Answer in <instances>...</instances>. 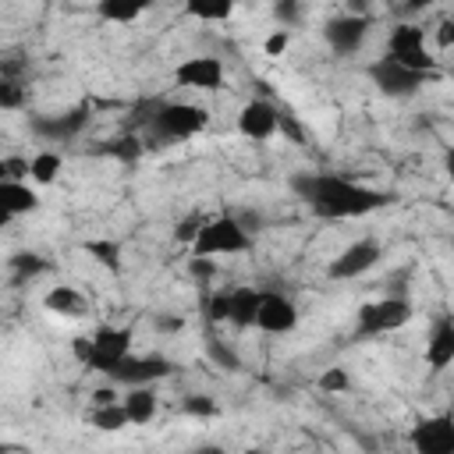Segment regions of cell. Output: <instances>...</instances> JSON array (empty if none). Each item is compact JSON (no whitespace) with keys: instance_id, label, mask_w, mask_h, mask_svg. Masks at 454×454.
<instances>
[{"instance_id":"1","label":"cell","mask_w":454,"mask_h":454,"mask_svg":"<svg viewBox=\"0 0 454 454\" xmlns=\"http://www.w3.org/2000/svg\"><path fill=\"white\" fill-rule=\"evenodd\" d=\"M291 192L319 220H355V216H369L394 202L387 192L348 181L340 174H298L291 177Z\"/></svg>"},{"instance_id":"2","label":"cell","mask_w":454,"mask_h":454,"mask_svg":"<svg viewBox=\"0 0 454 454\" xmlns=\"http://www.w3.org/2000/svg\"><path fill=\"white\" fill-rule=\"evenodd\" d=\"M209 124V110L199 103H184V99H167L153 121V128L142 135L145 145H170V142H184L199 131H206Z\"/></svg>"},{"instance_id":"3","label":"cell","mask_w":454,"mask_h":454,"mask_svg":"<svg viewBox=\"0 0 454 454\" xmlns=\"http://www.w3.org/2000/svg\"><path fill=\"white\" fill-rule=\"evenodd\" d=\"M248 248H252L248 227H245L238 216L223 213V216H209V220H206L202 234H199L195 245H192V255L213 259V255H241V252H248Z\"/></svg>"},{"instance_id":"4","label":"cell","mask_w":454,"mask_h":454,"mask_svg":"<svg viewBox=\"0 0 454 454\" xmlns=\"http://www.w3.org/2000/svg\"><path fill=\"white\" fill-rule=\"evenodd\" d=\"M411 316H415L411 301H408V298H397V294H394V298H380V301H365V305L355 312V340L390 333V330L404 326Z\"/></svg>"},{"instance_id":"5","label":"cell","mask_w":454,"mask_h":454,"mask_svg":"<svg viewBox=\"0 0 454 454\" xmlns=\"http://www.w3.org/2000/svg\"><path fill=\"white\" fill-rule=\"evenodd\" d=\"M387 57L411 67V71H422V74H436V57H429L426 50V32L415 25V21H397L387 35Z\"/></svg>"},{"instance_id":"6","label":"cell","mask_w":454,"mask_h":454,"mask_svg":"<svg viewBox=\"0 0 454 454\" xmlns=\"http://www.w3.org/2000/svg\"><path fill=\"white\" fill-rule=\"evenodd\" d=\"M369 78H372V85H376L387 99H411L433 74L411 71V67H404V64H397V60H390V57L383 53V57H376V60L369 64Z\"/></svg>"},{"instance_id":"7","label":"cell","mask_w":454,"mask_h":454,"mask_svg":"<svg viewBox=\"0 0 454 454\" xmlns=\"http://www.w3.org/2000/svg\"><path fill=\"white\" fill-rule=\"evenodd\" d=\"M131 337L135 330L131 326H99L92 337H89V362L85 369H96V372H110L117 362H124L131 355Z\"/></svg>"},{"instance_id":"8","label":"cell","mask_w":454,"mask_h":454,"mask_svg":"<svg viewBox=\"0 0 454 454\" xmlns=\"http://www.w3.org/2000/svg\"><path fill=\"white\" fill-rule=\"evenodd\" d=\"M89 117H92L89 103H78V106H71L64 114H35V117H28V128L43 142H71V138H78L85 131Z\"/></svg>"},{"instance_id":"9","label":"cell","mask_w":454,"mask_h":454,"mask_svg":"<svg viewBox=\"0 0 454 454\" xmlns=\"http://www.w3.org/2000/svg\"><path fill=\"white\" fill-rule=\"evenodd\" d=\"M383 259V245L376 238H362V241H351L344 252H337L326 266V277L330 280H355L362 273H369L376 262Z\"/></svg>"},{"instance_id":"10","label":"cell","mask_w":454,"mask_h":454,"mask_svg":"<svg viewBox=\"0 0 454 454\" xmlns=\"http://www.w3.org/2000/svg\"><path fill=\"white\" fill-rule=\"evenodd\" d=\"M408 443L415 454H454V415H426L411 426Z\"/></svg>"},{"instance_id":"11","label":"cell","mask_w":454,"mask_h":454,"mask_svg":"<svg viewBox=\"0 0 454 454\" xmlns=\"http://www.w3.org/2000/svg\"><path fill=\"white\" fill-rule=\"evenodd\" d=\"M365 35H369V14L340 11V14H333V18L323 25V39H326V46H330L337 57H348V53L362 50Z\"/></svg>"},{"instance_id":"12","label":"cell","mask_w":454,"mask_h":454,"mask_svg":"<svg viewBox=\"0 0 454 454\" xmlns=\"http://www.w3.org/2000/svg\"><path fill=\"white\" fill-rule=\"evenodd\" d=\"M167 372H170V362L163 355H128L106 376H110V383H121V387H153Z\"/></svg>"},{"instance_id":"13","label":"cell","mask_w":454,"mask_h":454,"mask_svg":"<svg viewBox=\"0 0 454 454\" xmlns=\"http://www.w3.org/2000/svg\"><path fill=\"white\" fill-rule=\"evenodd\" d=\"M174 82L181 89H199V92H216L223 85V64L209 53H199V57H188L174 67Z\"/></svg>"},{"instance_id":"14","label":"cell","mask_w":454,"mask_h":454,"mask_svg":"<svg viewBox=\"0 0 454 454\" xmlns=\"http://www.w3.org/2000/svg\"><path fill=\"white\" fill-rule=\"evenodd\" d=\"M238 131L245 138H252V142L273 138L280 131V106L270 103V99H262V96L259 99H248L241 106V114H238Z\"/></svg>"},{"instance_id":"15","label":"cell","mask_w":454,"mask_h":454,"mask_svg":"<svg viewBox=\"0 0 454 454\" xmlns=\"http://www.w3.org/2000/svg\"><path fill=\"white\" fill-rule=\"evenodd\" d=\"M255 326L266 330V333H291L298 326V305L280 291H262V305H259Z\"/></svg>"},{"instance_id":"16","label":"cell","mask_w":454,"mask_h":454,"mask_svg":"<svg viewBox=\"0 0 454 454\" xmlns=\"http://www.w3.org/2000/svg\"><path fill=\"white\" fill-rule=\"evenodd\" d=\"M454 362V316H440L426 337V365L443 372Z\"/></svg>"},{"instance_id":"17","label":"cell","mask_w":454,"mask_h":454,"mask_svg":"<svg viewBox=\"0 0 454 454\" xmlns=\"http://www.w3.org/2000/svg\"><path fill=\"white\" fill-rule=\"evenodd\" d=\"M32 209H39V195L28 188V181H0V223Z\"/></svg>"},{"instance_id":"18","label":"cell","mask_w":454,"mask_h":454,"mask_svg":"<svg viewBox=\"0 0 454 454\" xmlns=\"http://www.w3.org/2000/svg\"><path fill=\"white\" fill-rule=\"evenodd\" d=\"M259 305H262V291L259 287H248V284H238L231 287V323L234 326H255V316H259Z\"/></svg>"},{"instance_id":"19","label":"cell","mask_w":454,"mask_h":454,"mask_svg":"<svg viewBox=\"0 0 454 454\" xmlns=\"http://www.w3.org/2000/svg\"><path fill=\"white\" fill-rule=\"evenodd\" d=\"M43 305H46V312H53V316H85V312H89V301H85L71 284L50 287V291L43 294Z\"/></svg>"},{"instance_id":"20","label":"cell","mask_w":454,"mask_h":454,"mask_svg":"<svg viewBox=\"0 0 454 454\" xmlns=\"http://www.w3.org/2000/svg\"><path fill=\"white\" fill-rule=\"evenodd\" d=\"M131 426H145L156 419V390L153 387H128V394L121 397Z\"/></svg>"},{"instance_id":"21","label":"cell","mask_w":454,"mask_h":454,"mask_svg":"<svg viewBox=\"0 0 454 454\" xmlns=\"http://www.w3.org/2000/svg\"><path fill=\"white\" fill-rule=\"evenodd\" d=\"M103 153H106V156H114L117 163H135V160H142V153H145V138H142V135L124 131L121 138H110V142L103 145Z\"/></svg>"},{"instance_id":"22","label":"cell","mask_w":454,"mask_h":454,"mask_svg":"<svg viewBox=\"0 0 454 454\" xmlns=\"http://www.w3.org/2000/svg\"><path fill=\"white\" fill-rule=\"evenodd\" d=\"M82 252L92 255L103 270L121 273V245H117V241H110V238H89V241L82 245Z\"/></svg>"},{"instance_id":"23","label":"cell","mask_w":454,"mask_h":454,"mask_svg":"<svg viewBox=\"0 0 454 454\" xmlns=\"http://www.w3.org/2000/svg\"><path fill=\"white\" fill-rule=\"evenodd\" d=\"M11 273L18 284L35 280V277L50 273V259H43L39 252H18V255H11Z\"/></svg>"},{"instance_id":"24","label":"cell","mask_w":454,"mask_h":454,"mask_svg":"<svg viewBox=\"0 0 454 454\" xmlns=\"http://www.w3.org/2000/svg\"><path fill=\"white\" fill-rule=\"evenodd\" d=\"M60 167H64L60 153L43 149V153H35V156H32V181H35V184H53V181H57V174H60Z\"/></svg>"},{"instance_id":"25","label":"cell","mask_w":454,"mask_h":454,"mask_svg":"<svg viewBox=\"0 0 454 454\" xmlns=\"http://www.w3.org/2000/svg\"><path fill=\"white\" fill-rule=\"evenodd\" d=\"M89 422H92L96 429H103V433H121V429H128V426H131V419H128L124 404H110V408H92Z\"/></svg>"},{"instance_id":"26","label":"cell","mask_w":454,"mask_h":454,"mask_svg":"<svg viewBox=\"0 0 454 454\" xmlns=\"http://www.w3.org/2000/svg\"><path fill=\"white\" fill-rule=\"evenodd\" d=\"M206 351H209V358H213L220 369H227V372H238V369H241L238 351H234L227 340H220L216 333H209V337H206Z\"/></svg>"},{"instance_id":"27","label":"cell","mask_w":454,"mask_h":454,"mask_svg":"<svg viewBox=\"0 0 454 454\" xmlns=\"http://www.w3.org/2000/svg\"><path fill=\"white\" fill-rule=\"evenodd\" d=\"M142 11H145V4H117V0H103L96 7V14L103 21H135V18H142Z\"/></svg>"},{"instance_id":"28","label":"cell","mask_w":454,"mask_h":454,"mask_svg":"<svg viewBox=\"0 0 454 454\" xmlns=\"http://www.w3.org/2000/svg\"><path fill=\"white\" fill-rule=\"evenodd\" d=\"M206 319L216 326V323H231V287H216L209 298H206Z\"/></svg>"},{"instance_id":"29","label":"cell","mask_w":454,"mask_h":454,"mask_svg":"<svg viewBox=\"0 0 454 454\" xmlns=\"http://www.w3.org/2000/svg\"><path fill=\"white\" fill-rule=\"evenodd\" d=\"M184 14L199 18V21H227L234 14V4H184Z\"/></svg>"},{"instance_id":"30","label":"cell","mask_w":454,"mask_h":454,"mask_svg":"<svg viewBox=\"0 0 454 454\" xmlns=\"http://www.w3.org/2000/svg\"><path fill=\"white\" fill-rule=\"evenodd\" d=\"M206 220L209 216H202V213H188V216H181L177 220V227H174V241H181V245H195V238L202 234V227H206Z\"/></svg>"},{"instance_id":"31","label":"cell","mask_w":454,"mask_h":454,"mask_svg":"<svg viewBox=\"0 0 454 454\" xmlns=\"http://www.w3.org/2000/svg\"><path fill=\"white\" fill-rule=\"evenodd\" d=\"M181 408H184V415H192V419H213V415L220 411L209 394H188V397L181 401Z\"/></svg>"},{"instance_id":"32","label":"cell","mask_w":454,"mask_h":454,"mask_svg":"<svg viewBox=\"0 0 454 454\" xmlns=\"http://www.w3.org/2000/svg\"><path fill=\"white\" fill-rule=\"evenodd\" d=\"M25 177H32V160H21V156L0 160V181H25Z\"/></svg>"},{"instance_id":"33","label":"cell","mask_w":454,"mask_h":454,"mask_svg":"<svg viewBox=\"0 0 454 454\" xmlns=\"http://www.w3.org/2000/svg\"><path fill=\"white\" fill-rule=\"evenodd\" d=\"M25 99V82L18 78H0V106L4 110H18Z\"/></svg>"},{"instance_id":"34","label":"cell","mask_w":454,"mask_h":454,"mask_svg":"<svg viewBox=\"0 0 454 454\" xmlns=\"http://www.w3.org/2000/svg\"><path fill=\"white\" fill-rule=\"evenodd\" d=\"M319 387H323L326 394H340V390H348V387H351V376H348V369L333 365V369H326V372L319 376Z\"/></svg>"},{"instance_id":"35","label":"cell","mask_w":454,"mask_h":454,"mask_svg":"<svg viewBox=\"0 0 454 454\" xmlns=\"http://www.w3.org/2000/svg\"><path fill=\"white\" fill-rule=\"evenodd\" d=\"M273 18H277L280 28H291V25L301 18V7H298L294 0H277V4H273Z\"/></svg>"},{"instance_id":"36","label":"cell","mask_w":454,"mask_h":454,"mask_svg":"<svg viewBox=\"0 0 454 454\" xmlns=\"http://www.w3.org/2000/svg\"><path fill=\"white\" fill-rule=\"evenodd\" d=\"M287 46H291V32H287V28H273V32L266 35V53H270V57H280Z\"/></svg>"},{"instance_id":"37","label":"cell","mask_w":454,"mask_h":454,"mask_svg":"<svg viewBox=\"0 0 454 454\" xmlns=\"http://www.w3.org/2000/svg\"><path fill=\"white\" fill-rule=\"evenodd\" d=\"M110 404H121L117 383H114V387H96V390H92V408H110Z\"/></svg>"},{"instance_id":"38","label":"cell","mask_w":454,"mask_h":454,"mask_svg":"<svg viewBox=\"0 0 454 454\" xmlns=\"http://www.w3.org/2000/svg\"><path fill=\"white\" fill-rule=\"evenodd\" d=\"M188 270H192V277H199V280H209V277L216 273L213 259H202V255H192V259H188Z\"/></svg>"},{"instance_id":"39","label":"cell","mask_w":454,"mask_h":454,"mask_svg":"<svg viewBox=\"0 0 454 454\" xmlns=\"http://www.w3.org/2000/svg\"><path fill=\"white\" fill-rule=\"evenodd\" d=\"M153 326H156L160 333H177V330L184 326V319H181V316H167V312H156V316H153Z\"/></svg>"},{"instance_id":"40","label":"cell","mask_w":454,"mask_h":454,"mask_svg":"<svg viewBox=\"0 0 454 454\" xmlns=\"http://www.w3.org/2000/svg\"><path fill=\"white\" fill-rule=\"evenodd\" d=\"M280 131H284V135H291V142H305V135H301L298 121L291 117V110H280Z\"/></svg>"},{"instance_id":"41","label":"cell","mask_w":454,"mask_h":454,"mask_svg":"<svg viewBox=\"0 0 454 454\" xmlns=\"http://www.w3.org/2000/svg\"><path fill=\"white\" fill-rule=\"evenodd\" d=\"M436 43H440V46H454V14L440 21V28H436Z\"/></svg>"},{"instance_id":"42","label":"cell","mask_w":454,"mask_h":454,"mask_svg":"<svg viewBox=\"0 0 454 454\" xmlns=\"http://www.w3.org/2000/svg\"><path fill=\"white\" fill-rule=\"evenodd\" d=\"M443 170H447V177L454 181V145L443 149Z\"/></svg>"},{"instance_id":"43","label":"cell","mask_w":454,"mask_h":454,"mask_svg":"<svg viewBox=\"0 0 454 454\" xmlns=\"http://www.w3.org/2000/svg\"><path fill=\"white\" fill-rule=\"evenodd\" d=\"M192 454H227L223 447H216V443H202V447H195Z\"/></svg>"},{"instance_id":"44","label":"cell","mask_w":454,"mask_h":454,"mask_svg":"<svg viewBox=\"0 0 454 454\" xmlns=\"http://www.w3.org/2000/svg\"><path fill=\"white\" fill-rule=\"evenodd\" d=\"M245 454H266V450H259V447H252V450H245Z\"/></svg>"}]
</instances>
